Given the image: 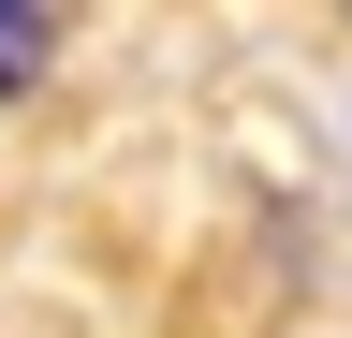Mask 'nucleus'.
I'll return each mask as SVG.
<instances>
[{
  "mask_svg": "<svg viewBox=\"0 0 352 338\" xmlns=\"http://www.w3.org/2000/svg\"><path fill=\"white\" fill-rule=\"evenodd\" d=\"M44 59H59V15L44 0H0V89H30Z\"/></svg>",
  "mask_w": 352,
  "mask_h": 338,
  "instance_id": "nucleus-1",
  "label": "nucleus"
}]
</instances>
